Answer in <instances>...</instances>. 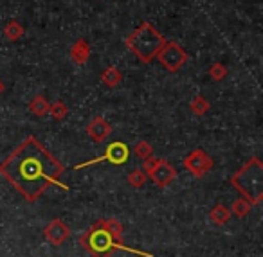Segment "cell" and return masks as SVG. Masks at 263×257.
I'll use <instances>...</instances> for the list:
<instances>
[{
	"label": "cell",
	"instance_id": "obj_24",
	"mask_svg": "<svg viewBox=\"0 0 263 257\" xmlns=\"http://www.w3.org/2000/svg\"><path fill=\"white\" fill-rule=\"evenodd\" d=\"M2 92H4V83L0 81V94H2Z\"/></svg>",
	"mask_w": 263,
	"mask_h": 257
},
{
	"label": "cell",
	"instance_id": "obj_14",
	"mask_svg": "<svg viewBox=\"0 0 263 257\" xmlns=\"http://www.w3.org/2000/svg\"><path fill=\"white\" fill-rule=\"evenodd\" d=\"M121 80H123V74L119 72L117 67H108V69H105L101 74V81L110 88L117 87V85L121 83Z\"/></svg>",
	"mask_w": 263,
	"mask_h": 257
},
{
	"label": "cell",
	"instance_id": "obj_11",
	"mask_svg": "<svg viewBox=\"0 0 263 257\" xmlns=\"http://www.w3.org/2000/svg\"><path fill=\"white\" fill-rule=\"evenodd\" d=\"M70 58H72V62L76 63V65H83V63L90 58V44H88L87 40H83V38L76 40V44L70 49Z\"/></svg>",
	"mask_w": 263,
	"mask_h": 257
},
{
	"label": "cell",
	"instance_id": "obj_3",
	"mask_svg": "<svg viewBox=\"0 0 263 257\" xmlns=\"http://www.w3.org/2000/svg\"><path fill=\"white\" fill-rule=\"evenodd\" d=\"M124 44L136 58H139L143 63H150L155 60L159 51L164 47L166 38L150 22H143L126 38Z\"/></svg>",
	"mask_w": 263,
	"mask_h": 257
},
{
	"label": "cell",
	"instance_id": "obj_12",
	"mask_svg": "<svg viewBox=\"0 0 263 257\" xmlns=\"http://www.w3.org/2000/svg\"><path fill=\"white\" fill-rule=\"evenodd\" d=\"M209 220L213 221L215 225H226L227 221L231 220V210L227 209L226 205H222V203H218V205H215L211 209V212H209Z\"/></svg>",
	"mask_w": 263,
	"mask_h": 257
},
{
	"label": "cell",
	"instance_id": "obj_18",
	"mask_svg": "<svg viewBox=\"0 0 263 257\" xmlns=\"http://www.w3.org/2000/svg\"><path fill=\"white\" fill-rule=\"evenodd\" d=\"M49 113L52 115V119L62 121V119H65V117H67L69 108H67V105L63 101H54L52 105H49Z\"/></svg>",
	"mask_w": 263,
	"mask_h": 257
},
{
	"label": "cell",
	"instance_id": "obj_16",
	"mask_svg": "<svg viewBox=\"0 0 263 257\" xmlns=\"http://www.w3.org/2000/svg\"><path fill=\"white\" fill-rule=\"evenodd\" d=\"M190 108L195 115H205V112L209 110V101L204 97V95H197L195 99H191Z\"/></svg>",
	"mask_w": 263,
	"mask_h": 257
},
{
	"label": "cell",
	"instance_id": "obj_21",
	"mask_svg": "<svg viewBox=\"0 0 263 257\" xmlns=\"http://www.w3.org/2000/svg\"><path fill=\"white\" fill-rule=\"evenodd\" d=\"M103 225L105 228L114 235V238H121L123 235V225L116 220V218H108V220H103Z\"/></svg>",
	"mask_w": 263,
	"mask_h": 257
},
{
	"label": "cell",
	"instance_id": "obj_6",
	"mask_svg": "<svg viewBox=\"0 0 263 257\" xmlns=\"http://www.w3.org/2000/svg\"><path fill=\"white\" fill-rule=\"evenodd\" d=\"M128 156H130V149H128V146L121 141H116L106 148L105 155L98 156V159L88 160V162L78 164V166H74V169H83V167L96 166V164H99V162H110V164H114V166H121V164L128 162Z\"/></svg>",
	"mask_w": 263,
	"mask_h": 257
},
{
	"label": "cell",
	"instance_id": "obj_10",
	"mask_svg": "<svg viewBox=\"0 0 263 257\" xmlns=\"http://www.w3.org/2000/svg\"><path fill=\"white\" fill-rule=\"evenodd\" d=\"M175 176H177V171L162 159H161V162L157 164V167L150 173V178L159 187H166L168 184H172V182L175 180Z\"/></svg>",
	"mask_w": 263,
	"mask_h": 257
},
{
	"label": "cell",
	"instance_id": "obj_1",
	"mask_svg": "<svg viewBox=\"0 0 263 257\" xmlns=\"http://www.w3.org/2000/svg\"><path fill=\"white\" fill-rule=\"evenodd\" d=\"M65 167L33 135L0 164V176L6 178L27 202H36L51 185L67 191L69 187L60 182Z\"/></svg>",
	"mask_w": 263,
	"mask_h": 257
},
{
	"label": "cell",
	"instance_id": "obj_17",
	"mask_svg": "<svg viewBox=\"0 0 263 257\" xmlns=\"http://www.w3.org/2000/svg\"><path fill=\"white\" fill-rule=\"evenodd\" d=\"M251 207L252 205L247 202V200H243V198L234 200L233 207H231V212H233L236 218H245V216H249V212H251Z\"/></svg>",
	"mask_w": 263,
	"mask_h": 257
},
{
	"label": "cell",
	"instance_id": "obj_20",
	"mask_svg": "<svg viewBox=\"0 0 263 257\" xmlns=\"http://www.w3.org/2000/svg\"><path fill=\"white\" fill-rule=\"evenodd\" d=\"M134 153H136L139 159H148V156H152L154 155V148H152V144L150 142H146V141H139L136 144V148H134Z\"/></svg>",
	"mask_w": 263,
	"mask_h": 257
},
{
	"label": "cell",
	"instance_id": "obj_2",
	"mask_svg": "<svg viewBox=\"0 0 263 257\" xmlns=\"http://www.w3.org/2000/svg\"><path fill=\"white\" fill-rule=\"evenodd\" d=\"M80 245L90 253L92 257H110L117 250H123V252L134 253V255L141 257H154V253L143 252V250L130 248L123 243V238H114L108 230L103 225V220L96 221L80 239Z\"/></svg>",
	"mask_w": 263,
	"mask_h": 257
},
{
	"label": "cell",
	"instance_id": "obj_13",
	"mask_svg": "<svg viewBox=\"0 0 263 257\" xmlns=\"http://www.w3.org/2000/svg\"><path fill=\"white\" fill-rule=\"evenodd\" d=\"M49 105H51V103H49L44 95H34L29 103V112L33 113L34 117H44V115H47V112H49Z\"/></svg>",
	"mask_w": 263,
	"mask_h": 257
},
{
	"label": "cell",
	"instance_id": "obj_22",
	"mask_svg": "<svg viewBox=\"0 0 263 257\" xmlns=\"http://www.w3.org/2000/svg\"><path fill=\"white\" fill-rule=\"evenodd\" d=\"M209 76H211V80L215 81H222L227 77V67L222 65V63H213L211 67H209Z\"/></svg>",
	"mask_w": 263,
	"mask_h": 257
},
{
	"label": "cell",
	"instance_id": "obj_7",
	"mask_svg": "<svg viewBox=\"0 0 263 257\" xmlns=\"http://www.w3.org/2000/svg\"><path fill=\"white\" fill-rule=\"evenodd\" d=\"M215 162L213 159L204 151V149H195L190 155L184 159V167H186L187 173H191L193 176L202 178L204 174H208L213 169Z\"/></svg>",
	"mask_w": 263,
	"mask_h": 257
},
{
	"label": "cell",
	"instance_id": "obj_19",
	"mask_svg": "<svg viewBox=\"0 0 263 257\" xmlns=\"http://www.w3.org/2000/svg\"><path fill=\"white\" fill-rule=\"evenodd\" d=\"M144 182H146V173H144L143 169H134L128 174V184H130L132 187L141 189L144 185Z\"/></svg>",
	"mask_w": 263,
	"mask_h": 257
},
{
	"label": "cell",
	"instance_id": "obj_8",
	"mask_svg": "<svg viewBox=\"0 0 263 257\" xmlns=\"http://www.w3.org/2000/svg\"><path fill=\"white\" fill-rule=\"evenodd\" d=\"M44 235L52 246H60V245H63L67 239H69L70 228H69V225L63 223L62 220H58V218H56V220H52L51 223L45 227Z\"/></svg>",
	"mask_w": 263,
	"mask_h": 257
},
{
	"label": "cell",
	"instance_id": "obj_5",
	"mask_svg": "<svg viewBox=\"0 0 263 257\" xmlns=\"http://www.w3.org/2000/svg\"><path fill=\"white\" fill-rule=\"evenodd\" d=\"M159 60L164 69H168L170 72H177L179 69H182L187 62V54L177 42H166L164 47L159 51V54L155 56Z\"/></svg>",
	"mask_w": 263,
	"mask_h": 257
},
{
	"label": "cell",
	"instance_id": "obj_23",
	"mask_svg": "<svg viewBox=\"0 0 263 257\" xmlns=\"http://www.w3.org/2000/svg\"><path fill=\"white\" fill-rule=\"evenodd\" d=\"M159 162H161V159H155V156L152 155V156H148V159H144V160H143V167H141V169H143L144 173L150 174L152 171H154L155 167H157V164H159Z\"/></svg>",
	"mask_w": 263,
	"mask_h": 257
},
{
	"label": "cell",
	"instance_id": "obj_9",
	"mask_svg": "<svg viewBox=\"0 0 263 257\" xmlns=\"http://www.w3.org/2000/svg\"><path fill=\"white\" fill-rule=\"evenodd\" d=\"M87 133L94 142H103L105 139H108L112 135V126L103 117H94L90 121V124L87 126Z\"/></svg>",
	"mask_w": 263,
	"mask_h": 257
},
{
	"label": "cell",
	"instance_id": "obj_4",
	"mask_svg": "<svg viewBox=\"0 0 263 257\" xmlns=\"http://www.w3.org/2000/svg\"><path fill=\"white\" fill-rule=\"evenodd\" d=\"M231 185L236 187L247 198L251 205H258L263 200V164L259 159H251L238 173L229 178Z\"/></svg>",
	"mask_w": 263,
	"mask_h": 257
},
{
	"label": "cell",
	"instance_id": "obj_15",
	"mask_svg": "<svg viewBox=\"0 0 263 257\" xmlns=\"http://www.w3.org/2000/svg\"><path fill=\"white\" fill-rule=\"evenodd\" d=\"M4 34H6V38H8V40H11V42L20 40V38L24 36L22 24H18L16 20H11V22H8V24H6V27H4Z\"/></svg>",
	"mask_w": 263,
	"mask_h": 257
}]
</instances>
